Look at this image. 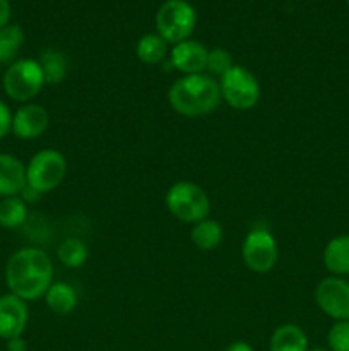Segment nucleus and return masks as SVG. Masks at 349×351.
<instances>
[{"label":"nucleus","instance_id":"nucleus-4","mask_svg":"<svg viewBox=\"0 0 349 351\" xmlns=\"http://www.w3.org/2000/svg\"><path fill=\"white\" fill-rule=\"evenodd\" d=\"M197 24V12L187 0H166L156 12V33L166 43L188 40Z\"/></svg>","mask_w":349,"mask_h":351},{"label":"nucleus","instance_id":"nucleus-23","mask_svg":"<svg viewBox=\"0 0 349 351\" xmlns=\"http://www.w3.org/2000/svg\"><path fill=\"white\" fill-rule=\"evenodd\" d=\"M233 65L235 64H233V58L228 50H224V48H212V50H209L205 71L209 72L211 77H214V75L222 77Z\"/></svg>","mask_w":349,"mask_h":351},{"label":"nucleus","instance_id":"nucleus-14","mask_svg":"<svg viewBox=\"0 0 349 351\" xmlns=\"http://www.w3.org/2000/svg\"><path fill=\"white\" fill-rule=\"evenodd\" d=\"M324 264L334 276L349 274V235H339L327 243Z\"/></svg>","mask_w":349,"mask_h":351},{"label":"nucleus","instance_id":"nucleus-19","mask_svg":"<svg viewBox=\"0 0 349 351\" xmlns=\"http://www.w3.org/2000/svg\"><path fill=\"white\" fill-rule=\"evenodd\" d=\"M27 219V206L19 195L0 201V226L7 230L19 228Z\"/></svg>","mask_w":349,"mask_h":351},{"label":"nucleus","instance_id":"nucleus-6","mask_svg":"<svg viewBox=\"0 0 349 351\" xmlns=\"http://www.w3.org/2000/svg\"><path fill=\"white\" fill-rule=\"evenodd\" d=\"M44 84L47 82H44L40 62L33 58L14 62L3 75V91L14 101H31L34 96H38Z\"/></svg>","mask_w":349,"mask_h":351},{"label":"nucleus","instance_id":"nucleus-8","mask_svg":"<svg viewBox=\"0 0 349 351\" xmlns=\"http://www.w3.org/2000/svg\"><path fill=\"white\" fill-rule=\"evenodd\" d=\"M243 263L253 273H269L277 263V243L270 232L255 228L245 237L242 247Z\"/></svg>","mask_w":349,"mask_h":351},{"label":"nucleus","instance_id":"nucleus-18","mask_svg":"<svg viewBox=\"0 0 349 351\" xmlns=\"http://www.w3.org/2000/svg\"><path fill=\"white\" fill-rule=\"evenodd\" d=\"M135 53L142 64L156 65L164 60L168 53V43L159 36L157 33L144 34L139 41H137Z\"/></svg>","mask_w":349,"mask_h":351},{"label":"nucleus","instance_id":"nucleus-9","mask_svg":"<svg viewBox=\"0 0 349 351\" xmlns=\"http://www.w3.org/2000/svg\"><path fill=\"white\" fill-rule=\"evenodd\" d=\"M320 311L335 321H349V283L339 276L325 278L315 290Z\"/></svg>","mask_w":349,"mask_h":351},{"label":"nucleus","instance_id":"nucleus-15","mask_svg":"<svg viewBox=\"0 0 349 351\" xmlns=\"http://www.w3.org/2000/svg\"><path fill=\"white\" fill-rule=\"evenodd\" d=\"M270 351H308V338L296 324L279 326L272 332L269 343Z\"/></svg>","mask_w":349,"mask_h":351},{"label":"nucleus","instance_id":"nucleus-2","mask_svg":"<svg viewBox=\"0 0 349 351\" xmlns=\"http://www.w3.org/2000/svg\"><path fill=\"white\" fill-rule=\"evenodd\" d=\"M219 82L207 74L183 75L171 84L168 101L183 117H202L214 112L221 103Z\"/></svg>","mask_w":349,"mask_h":351},{"label":"nucleus","instance_id":"nucleus-12","mask_svg":"<svg viewBox=\"0 0 349 351\" xmlns=\"http://www.w3.org/2000/svg\"><path fill=\"white\" fill-rule=\"evenodd\" d=\"M209 50L202 43L194 40H185L177 43L171 50V64L177 71L185 75L204 74L207 65Z\"/></svg>","mask_w":349,"mask_h":351},{"label":"nucleus","instance_id":"nucleus-29","mask_svg":"<svg viewBox=\"0 0 349 351\" xmlns=\"http://www.w3.org/2000/svg\"><path fill=\"white\" fill-rule=\"evenodd\" d=\"M308 351H331V350H325V348H313V350H308Z\"/></svg>","mask_w":349,"mask_h":351},{"label":"nucleus","instance_id":"nucleus-26","mask_svg":"<svg viewBox=\"0 0 349 351\" xmlns=\"http://www.w3.org/2000/svg\"><path fill=\"white\" fill-rule=\"evenodd\" d=\"M10 19V3L9 0H0V27H5Z\"/></svg>","mask_w":349,"mask_h":351},{"label":"nucleus","instance_id":"nucleus-1","mask_svg":"<svg viewBox=\"0 0 349 351\" xmlns=\"http://www.w3.org/2000/svg\"><path fill=\"white\" fill-rule=\"evenodd\" d=\"M53 280V264L47 252L24 247L9 257L5 266V283L12 295L24 302L44 297Z\"/></svg>","mask_w":349,"mask_h":351},{"label":"nucleus","instance_id":"nucleus-30","mask_svg":"<svg viewBox=\"0 0 349 351\" xmlns=\"http://www.w3.org/2000/svg\"><path fill=\"white\" fill-rule=\"evenodd\" d=\"M348 7H349V0H348Z\"/></svg>","mask_w":349,"mask_h":351},{"label":"nucleus","instance_id":"nucleus-13","mask_svg":"<svg viewBox=\"0 0 349 351\" xmlns=\"http://www.w3.org/2000/svg\"><path fill=\"white\" fill-rule=\"evenodd\" d=\"M26 167L16 156L0 153V197H14L26 189Z\"/></svg>","mask_w":349,"mask_h":351},{"label":"nucleus","instance_id":"nucleus-7","mask_svg":"<svg viewBox=\"0 0 349 351\" xmlns=\"http://www.w3.org/2000/svg\"><path fill=\"white\" fill-rule=\"evenodd\" d=\"M221 96L231 108L246 112L260 99V84L255 75L242 65H233L219 81Z\"/></svg>","mask_w":349,"mask_h":351},{"label":"nucleus","instance_id":"nucleus-22","mask_svg":"<svg viewBox=\"0 0 349 351\" xmlns=\"http://www.w3.org/2000/svg\"><path fill=\"white\" fill-rule=\"evenodd\" d=\"M57 256L60 263L67 267H81L88 261V247L79 239H67L58 247Z\"/></svg>","mask_w":349,"mask_h":351},{"label":"nucleus","instance_id":"nucleus-20","mask_svg":"<svg viewBox=\"0 0 349 351\" xmlns=\"http://www.w3.org/2000/svg\"><path fill=\"white\" fill-rule=\"evenodd\" d=\"M41 71H43L44 82L48 84H60L67 74V60L57 50H47L40 57Z\"/></svg>","mask_w":349,"mask_h":351},{"label":"nucleus","instance_id":"nucleus-11","mask_svg":"<svg viewBox=\"0 0 349 351\" xmlns=\"http://www.w3.org/2000/svg\"><path fill=\"white\" fill-rule=\"evenodd\" d=\"M50 117L41 105H24L12 115V132L17 139L33 141L43 136L48 129Z\"/></svg>","mask_w":349,"mask_h":351},{"label":"nucleus","instance_id":"nucleus-27","mask_svg":"<svg viewBox=\"0 0 349 351\" xmlns=\"http://www.w3.org/2000/svg\"><path fill=\"white\" fill-rule=\"evenodd\" d=\"M26 350H27V345L23 339V336L7 339V351H26Z\"/></svg>","mask_w":349,"mask_h":351},{"label":"nucleus","instance_id":"nucleus-25","mask_svg":"<svg viewBox=\"0 0 349 351\" xmlns=\"http://www.w3.org/2000/svg\"><path fill=\"white\" fill-rule=\"evenodd\" d=\"M9 132H12V113L9 106L0 99V141Z\"/></svg>","mask_w":349,"mask_h":351},{"label":"nucleus","instance_id":"nucleus-10","mask_svg":"<svg viewBox=\"0 0 349 351\" xmlns=\"http://www.w3.org/2000/svg\"><path fill=\"white\" fill-rule=\"evenodd\" d=\"M27 305L19 297L7 293L0 297V339L23 336L27 326Z\"/></svg>","mask_w":349,"mask_h":351},{"label":"nucleus","instance_id":"nucleus-17","mask_svg":"<svg viewBox=\"0 0 349 351\" xmlns=\"http://www.w3.org/2000/svg\"><path fill=\"white\" fill-rule=\"evenodd\" d=\"M222 237H224L222 226L214 219H202V221L195 223L190 233L192 243L202 252L218 249L222 242Z\"/></svg>","mask_w":349,"mask_h":351},{"label":"nucleus","instance_id":"nucleus-21","mask_svg":"<svg viewBox=\"0 0 349 351\" xmlns=\"http://www.w3.org/2000/svg\"><path fill=\"white\" fill-rule=\"evenodd\" d=\"M24 43V31L16 24H7L5 27H0V64L10 62Z\"/></svg>","mask_w":349,"mask_h":351},{"label":"nucleus","instance_id":"nucleus-28","mask_svg":"<svg viewBox=\"0 0 349 351\" xmlns=\"http://www.w3.org/2000/svg\"><path fill=\"white\" fill-rule=\"evenodd\" d=\"M226 351H255L252 348V346L248 345V343L245 341H235L233 345H229Z\"/></svg>","mask_w":349,"mask_h":351},{"label":"nucleus","instance_id":"nucleus-5","mask_svg":"<svg viewBox=\"0 0 349 351\" xmlns=\"http://www.w3.org/2000/svg\"><path fill=\"white\" fill-rule=\"evenodd\" d=\"M67 175V160L57 149L38 151L26 167L27 187L38 194L55 191Z\"/></svg>","mask_w":349,"mask_h":351},{"label":"nucleus","instance_id":"nucleus-3","mask_svg":"<svg viewBox=\"0 0 349 351\" xmlns=\"http://www.w3.org/2000/svg\"><path fill=\"white\" fill-rule=\"evenodd\" d=\"M166 208L171 215L183 223H198L207 219L211 201L202 187L192 182H177L166 192Z\"/></svg>","mask_w":349,"mask_h":351},{"label":"nucleus","instance_id":"nucleus-16","mask_svg":"<svg viewBox=\"0 0 349 351\" xmlns=\"http://www.w3.org/2000/svg\"><path fill=\"white\" fill-rule=\"evenodd\" d=\"M47 307L57 315H67L77 307V291L67 283H51L44 293Z\"/></svg>","mask_w":349,"mask_h":351},{"label":"nucleus","instance_id":"nucleus-24","mask_svg":"<svg viewBox=\"0 0 349 351\" xmlns=\"http://www.w3.org/2000/svg\"><path fill=\"white\" fill-rule=\"evenodd\" d=\"M331 351H349V321H335L327 335Z\"/></svg>","mask_w":349,"mask_h":351}]
</instances>
